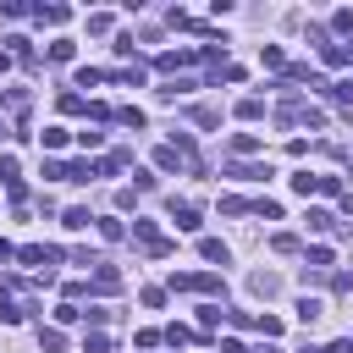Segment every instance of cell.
Listing matches in <instances>:
<instances>
[{
  "label": "cell",
  "mask_w": 353,
  "mask_h": 353,
  "mask_svg": "<svg viewBox=\"0 0 353 353\" xmlns=\"http://www.w3.org/2000/svg\"><path fill=\"white\" fill-rule=\"evenodd\" d=\"M276 121H281V127H325V110H314V105H303V99L292 94V99H281Z\"/></svg>",
  "instance_id": "6da1fadb"
},
{
  "label": "cell",
  "mask_w": 353,
  "mask_h": 353,
  "mask_svg": "<svg viewBox=\"0 0 353 353\" xmlns=\"http://www.w3.org/2000/svg\"><path fill=\"white\" fill-rule=\"evenodd\" d=\"M132 237H138V243H143V254H154V259H165V254L176 248V243H171V237H165L149 215H132Z\"/></svg>",
  "instance_id": "7a4b0ae2"
},
{
  "label": "cell",
  "mask_w": 353,
  "mask_h": 353,
  "mask_svg": "<svg viewBox=\"0 0 353 353\" xmlns=\"http://www.w3.org/2000/svg\"><path fill=\"white\" fill-rule=\"evenodd\" d=\"M171 287H176V292H204V298H221V292H226L221 276H210V270H176Z\"/></svg>",
  "instance_id": "3957f363"
},
{
  "label": "cell",
  "mask_w": 353,
  "mask_h": 353,
  "mask_svg": "<svg viewBox=\"0 0 353 353\" xmlns=\"http://www.w3.org/2000/svg\"><path fill=\"white\" fill-rule=\"evenodd\" d=\"M199 215H204V210H199L193 199H171V221H176V232H199Z\"/></svg>",
  "instance_id": "277c9868"
},
{
  "label": "cell",
  "mask_w": 353,
  "mask_h": 353,
  "mask_svg": "<svg viewBox=\"0 0 353 353\" xmlns=\"http://www.w3.org/2000/svg\"><path fill=\"white\" fill-rule=\"evenodd\" d=\"M17 259H22V265H39V270H44V265H55V259H61V248H44V243H28V248H17Z\"/></svg>",
  "instance_id": "5b68a950"
},
{
  "label": "cell",
  "mask_w": 353,
  "mask_h": 353,
  "mask_svg": "<svg viewBox=\"0 0 353 353\" xmlns=\"http://www.w3.org/2000/svg\"><path fill=\"white\" fill-rule=\"evenodd\" d=\"M193 61H199V50H193V44H182V50H165L154 66H160V72H176V66H193Z\"/></svg>",
  "instance_id": "8992f818"
},
{
  "label": "cell",
  "mask_w": 353,
  "mask_h": 353,
  "mask_svg": "<svg viewBox=\"0 0 353 353\" xmlns=\"http://www.w3.org/2000/svg\"><path fill=\"white\" fill-rule=\"evenodd\" d=\"M94 292H121V270L116 265H94V281H88Z\"/></svg>",
  "instance_id": "52a82bcc"
},
{
  "label": "cell",
  "mask_w": 353,
  "mask_h": 353,
  "mask_svg": "<svg viewBox=\"0 0 353 353\" xmlns=\"http://www.w3.org/2000/svg\"><path fill=\"white\" fill-rule=\"evenodd\" d=\"M226 176H237V182H265L270 165H248V160H237V165H226Z\"/></svg>",
  "instance_id": "ba28073f"
},
{
  "label": "cell",
  "mask_w": 353,
  "mask_h": 353,
  "mask_svg": "<svg viewBox=\"0 0 353 353\" xmlns=\"http://www.w3.org/2000/svg\"><path fill=\"white\" fill-rule=\"evenodd\" d=\"M199 254H204V259H210V265H226V259H232V254H226V243H221V237H199Z\"/></svg>",
  "instance_id": "9c48e42d"
},
{
  "label": "cell",
  "mask_w": 353,
  "mask_h": 353,
  "mask_svg": "<svg viewBox=\"0 0 353 353\" xmlns=\"http://www.w3.org/2000/svg\"><path fill=\"white\" fill-rule=\"evenodd\" d=\"M248 287H254L259 298H276V292H281V281H276L270 270H254V276H248Z\"/></svg>",
  "instance_id": "30bf717a"
},
{
  "label": "cell",
  "mask_w": 353,
  "mask_h": 353,
  "mask_svg": "<svg viewBox=\"0 0 353 353\" xmlns=\"http://www.w3.org/2000/svg\"><path fill=\"white\" fill-rule=\"evenodd\" d=\"M320 94H331V99H336L342 110H353V77H342V83H325Z\"/></svg>",
  "instance_id": "8fae6325"
},
{
  "label": "cell",
  "mask_w": 353,
  "mask_h": 353,
  "mask_svg": "<svg viewBox=\"0 0 353 353\" xmlns=\"http://www.w3.org/2000/svg\"><path fill=\"white\" fill-rule=\"evenodd\" d=\"M193 88H199V83H193V77H171V83H165V88H160V99H165V105H171V99H182V94H193Z\"/></svg>",
  "instance_id": "7c38bea8"
},
{
  "label": "cell",
  "mask_w": 353,
  "mask_h": 353,
  "mask_svg": "<svg viewBox=\"0 0 353 353\" xmlns=\"http://www.w3.org/2000/svg\"><path fill=\"white\" fill-rule=\"evenodd\" d=\"M232 154H237V160L259 154V138H254V132H232Z\"/></svg>",
  "instance_id": "4fadbf2b"
},
{
  "label": "cell",
  "mask_w": 353,
  "mask_h": 353,
  "mask_svg": "<svg viewBox=\"0 0 353 353\" xmlns=\"http://www.w3.org/2000/svg\"><path fill=\"white\" fill-rule=\"evenodd\" d=\"M39 347H44V353H61V347H66L61 325H39Z\"/></svg>",
  "instance_id": "5bb4252c"
},
{
  "label": "cell",
  "mask_w": 353,
  "mask_h": 353,
  "mask_svg": "<svg viewBox=\"0 0 353 353\" xmlns=\"http://www.w3.org/2000/svg\"><path fill=\"white\" fill-rule=\"evenodd\" d=\"M33 17H39V22H50V28H61L72 11H66V6H33Z\"/></svg>",
  "instance_id": "9a60e30c"
},
{
  "label": "cell",
  "mask_w": 353,
  "mask_h": 353,
  "mask_svg": "<svg viewBox=\"0 0 353 353\" xmlns=\"http://www.w3.org/2000/svg\"><path fill=\"white\" fill-rule=\"evenodd\" d=\"M347 55H353L347 44H320V61H325V66H347Z\"/></svg>",
  "instance_id": "2e32d148"
},
{
  "label": "cell",
  "mask_w": 353,
  "mask_h": 353,
  "mask_svg": "<svg viewBox=\"0 0 353 353\" xmlns=\"http://www.w3.org/2000/svg\"><path fill=\"white\" fill-rule=\"evenodd\" d=\"M259 116H265V99H254V94L237 99V121H259Z\"/></svg>",
  "instance_id": "e0dca14e"
},
{
  "label": "cell",
  "mask_w": 353,
  "mask_h": 353,
  "mask_svg": "<svg viewBox=\"0 0 353 353\" xmlns=\"http://www.w3.org/2000/svg\"><path fill=\"white\" fill-rule=\"evenodd\" d=\"M99 237H105V243H121V237H127V226H121L116 215H99Z\"/></svg>",
  "instance_id": "ac0fdd59"
},
{
  "label": "cell",
  "mask_w": 353,
  "mask_h": 353,
  "mask_svg": "<svg viewBox=\"0 0 353 353\" xmlns=\"http://www.w3.org/2000/svg\"><path fill=\"white\" fill-rule=\"evenodd\" d=\"M320 314H325V303H320V298H298V320H303V325H314Z\"/></svg>",
  "instance_id": "d6986e66"
},
{
  "label": "cell",
  "mask_w": 353,
  "mask_h": 353,
  "mask_svg": "<svg viewBox=\"0 0 353 353\" xmlns=\"http://www.w3.org/2000/svg\"><path fill=\"white\" fill-rule=\"evenodd\" d=\"M259 61H265L270 72H287V55H281V44H265V50H259Z\"/></svg>",
  "instance_id": "ffe728a7"
},
{
  "label": "cell",
  "mask_w": 353,
  "mask_h": 353,
  "mask_svg": "<svg viewBox=\"0 0 353 353\" xmlns=\"http://www.w3.org/2000/svg\"><path fill=\"white\" fill-rule=\"evenodd\" d=\"M154 165H160V171H176V165H182V154H176L171 143H160V149H154Z\"/></svg>",
  "instance_id": "44dd1931"
},
{
  "label": "cell",
  "mask_w": 353,
  "mask_h": 353,
  "mask_svg": "<svg viewBox=\"0 0 353 353\" xmlns=\"http://www.w3.org/2000/svg\"><path fill=\"white\" fill-rule=\"evenodd\" d=\"M88 221H94V215H88V210H83V204H72V210H66V215H61V226H72V232H83V226H88Z\"/></svg>",
  "instance_id": "7402d4cb"
},
{
  "label": "cell",
  "mask_w": 353,
  "mask_h": 353,
  "mask_svg": "<svg viewBox=\"0 0 353 353\" xmlns=\"http://www.w3.org/2000/svg\"><path fill=\"white\" fill-rule=\"evenodd\" d=\"M160 336H165V342H171V347H188V342H199V336H193V331H188V325H165V331H160Z\"/></svg>",
  "instance_id": "603a6c76"
},
{
  "label": "cell",
  "mask_w": 353,
  "mask_h": 353,
  "mask_svg": "<svg viewBox=\"0 0 353 353\" xmlns=\"http://www.w3.org/2000/svg\"><path fill=\"white\" fill-rule=\"evenodd\" d=\"M72 55H77V44H72V39H55V44H50V61H61V66H66Z\"/></svg>",
  "instance_id": "cb8c5ba5"
},
{
  "label": "cell",
  "mask_w": 353,
  "mask_h": 353,
  "mask_svg": "<svg viewBox=\"0 0 353 353\" xmlns=\"http://www.w3.org/2000/svg\"><path fill=\"white\" fill-rule=\"evenodd\" d=\"M193 121H199V127H221V110H215V105H193Z\"/></svg>",
  "instance_id": "d4e9b609"
},
{
  "label": "cell",
  "mask_w": 353,
  "mask_h": 353,
  "mask_svg": "<svg viewBox=\"0 0 353 353\" xmlns=\"http://www.w3.org/2000/svg\"><path fill=\"white\" fill-rule=\"evenodd\" d=\"M39 143H44V149H66V127H44Z\"/></svg>",
  "instance_id": "484cf974"
},
{
  "label": "cell",
  "mask_w": 353,
  "mask_h": 353,
  "mask_svg": "<svg viewBox=\"0 0 353 353\" xmlns=\"http://www.w3.org/2000/svg\"><path fill=\"white\" fill-rule=\"evenodd\" d=\"M248 210H254V204H248V199H237V193H226V199H221V215H248Z\"/></svg>",
  "instance_id": "4316f807"
},
{
  "label": "cell",
  "mask_w": 353,
  "mask_h": 353,
  "mask_svg": "<svg viewBox=\"0 0 353 353\" xmlns=\"http://www.w3.org/2000/svg\"><path fill=\"white\" fill-rule=\"evenodd\" d=\"M303 221H309V232H336V221H331V215H325V210H309V215H303Z\"/></svg>",
  "instance_id": "83f0119b"
},
{
  "label": "cell",
  "mask_w": 353,
  "mask_h": 353,
  "mask_svg": "<svg viewBox=\"0 0 353 353\" xmlns=\"http://www.w3.org/2000/svg\"><path fill=\"white\" fill-rule=\"evenodd\" d=\"M292 193L309 199V193H314V171H292Z\"/></svg>",
  "instance_id": "f1b7e54d"
},
{
  "label": "cell",
  "mask_w": 353,
  "mask_h": 353,
  "mask_svg": "<svg viewBox=\"0 0 353 353\" xmlns=\"http://www.w3.org/2000/svg\"><path fill=\"white\" fill-rule=\"evenodd\" d=\"M270 248H276V254H298V237H292V232H276Z\"/></svg>",
  "instance_id": "f546056e"
},
{
  "label": "cell",
  "mask_w": 353,
  "mask_h": 353,
  "mask_svg": "<svg viewBox=\"0 0 353 353\" xmlns=\"http://www.w3.org/2000/svg\"><path fill=\"white\" fill-rule=\"evenodd\" d=\"M325 265H331V248L314 243V248H309V270H325Z\"/></svg>",
  "instance_id": "4dcf8cb0"
},
{
  "label": "cell",
  "mask_w": 353,
  "mask_h": 353,
  "mask_svg": "<svg viewBox=\"0 0 353 353\" xmlns=\"http://www.w3.org/2000/svg\"><path fill=\"white\" fill-rule=\"evenodd\" d=\"M55 320H61V325H77L83 309H77V303H55Z\"/></svg>",
  "instance_id": "1f68e13d"
},
{
  "label": "cell",
  "mask_w": 353,
  "mask_h": 353,
  "mask_svg": "<svg viewBox=\"0 0 353 353\" xmlns=\"http://www.w3.org/2000/svg\"><path fill=\"white\" fill-rule=\"evenodd\" d=\"M0 182H6V188L22 182V176H17V154H0Z\"/></svg>",
  "instance_id": "d6a6232c"
},
{
  "label": "cell",
  "mask_w": 353,
  "mask_h": 353,
  "mask_svg": "<svg viewBox=\"0 0 353 353\" xmlns=\"http://www.w3.org/2000/svg\"><path fill=\"white\" fill-rule=\"evenodd\" d=\"M110 28H116L110 11H94V17H88V33H110Z\"/></svg>",
  "instance_id": "836d02e7"
},
{
  "label": "cell",
  "mask_w": 353,
  "mask_h": 353,
  "mask_svg": "<svg viewBox=\"0 0 353 353\" xmlns=\"http://www.w3.org/2000/svg\"><path fill=\"white\" fill-rule=\"evenodd\" d=\"M314 193H325V199H336V193H342V182H336V176H314Z\"/></svg>",
  "instance_id": "e575fe53"
},
{
  "label": "cell",
  "mask_w": 353,
  "mask_h": 353,
  "mask_svg": "<svg viewBox=\"0 0 353 353\" xmlns=\"http://www.w3.org/2000/svg\"><path fill=\"white\" fill-rule=\"evenodd\" d=\"M254 215H265V221H281V204H276V199H259V204H254Z\"/></svg>",
  "instance_id": "d590c367"
},
{
  "label": "cell",
  "mask_w": 353,
  "mask_h": 353,
  "mask_svg": "<svg viewBox=\"0 0 353 353\" xmlns=\"http://www.w3.org/2000/svg\"><path fill=\"white\" fill-rule=\"evenodd\" d=\"M331 28H336V33H353V11H347V6H342V11H331Z\"/></svg>",
  "instance_id": "8d00e7d4"
},
{
  "label": "cell",
  "mask_w": 353,
  "mask_h": 353,
  "mask_svg": "<svg viewBox=\"0 0 353 353\" xmlns=\"http://www.w3.org/2000/svg\"><path fill=\"white\" fill-rule=\"evenodd\" d=\"M83 353H110V336H105V331H94V336L83 342Z\"/></svg>",
  "instance_id": "74e56055"
},
{
  "label": "cell",
  "mask_w": 353,
  "mask_h": 353,
  "mask_svg": "<svg viewBox=\"0 0 353 353\" xmlns=\"http://www.w3.org/2000/svg\"><path fill=\"white\" fill-rule=\"evenodd\" d=\"M121 127H132V132H138V127H143V110H138V105H127V110H121Z\"/></svg>",
  "instance_id": "f35d334b"
},
{
  "label": "cell",
  "mask_w": 353,
  "mask_h": 353,
  "mask_svg": "<svg viewBox=\"0 0 353 353\" xmlns=\"http://www.w3.org/2000/svg\"><path fill=\"white\" fill-rule=\"evenodd\" d=\"M199 325H221V303H204L199 309Z\"/></svg>",
  "instance_id": "ab89813d"
},
{
  "label": "cell",
  "mask_w": 353,
  "mask_h": 353,
  "mask_svg": "<svg viewBox=\"0 0 353 353\" xmlns=\"http://www.w3.org/2000/svg\"><path fill=\"white\" fill-rule=\"evenodd\" d=\"M254 325H259V331H265V336H281V320H276V314H259V320H254Z\"/></svg>",
  "instance_id": "60d3db41"
},
{
  "label": "cell",
  "mask_w": 353,
  "mask_h": 353,
  "mask_svg": "<svg viewBox=\"0 0 353 353\" xmlns=\"http://www.w3.org/2000/svg\"><path fill=\"white\" fill-rule=\"evenodd\" d=\"M221 353H248V347H243L237 336H226V342H221Z\"/></svg>",
  "instance_id": "b9f144b4"
},
{
  "label": "cell",
  "mask_w": 353,
  "mask_h": 353,
  "mask_svg": "<svg viewBox=\"0 0 353 353\" xmlns=\"http://www.w3.org/2000/svg\"><path fill=\"white\" fill-rule=\"evenodd\" d=\"M325 353H353V336H342V342H331Z\"/></svg>",
  "instance_id": "7bdbcfd3"
},
{
  "label": "cell",
  "mask_w": 353,
  "mask_h": 353,
  "mask_svg": "<svg viewBox=\"0 0 353 353\" xmlns=\"http://www.w3.org/2000/svg\"><path fill=\"white\" fill-rule=\"evenodd\" d=\"M11 254H17V248H11V243H6V237H0V259H11Z\"/></svg>",
  "instance_id": "ee69618b"
},
{
  "label": "cell",
  "mask_w": 353,
  "mask_h": 353,
  "mask_svg": "<svg viewBox=\"0 0 353 353\" xmlns=\"http://www.w3.org/2000/svg\"><path fill=\"white\" fill-rule=\"evenodd\" d=\"M0 138H6V121H0Z\"/></svg>",
  "instance_id": "f6af8a7d"
},
{
  "label": "cell",
  "mask_w": 353,
  "mask_h": 353,
  "mask_svg": "<svg viewBox=\"0 0 353 353\" xmlns=\"http://www.w3.org/2000/svg\"><path fill=\"white\" fill-rule=\"evenodd\" d=\"M303 353H314V347H303Z\"/></svg>",
  "instance_id": "bcb514c9"
},
{
  "label": "cell",
  "mask_w": 353,
  "mask_h": 353,
  "mask_svg": "<svg viewBox=\"0 0 353 353\" xmlns=\"http://www.w3.org/2000/svg\"><path fill=\"white\" fill-rule=\"evenodd\" d=\"M347 66H353V55H347Z\"/></svg>",
  "instance_id": "7dc6e473"
}]
</instances>
